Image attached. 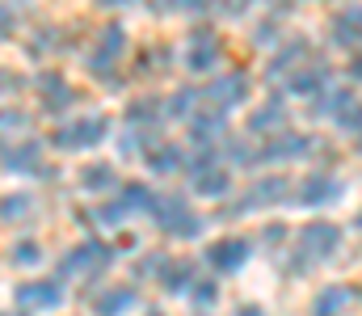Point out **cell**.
Returning a JSON list of instances; mask_svg holds the SVG:
<instances>
[{"mask_svg":"<svg viewBox=\"0 0 362 316\" xmlns=\"http://www.w3.org/2000/svg\"><path fill=\"white\" fill-rule=\"evenodd\" d=\"M316 199H320V203H325V199H337V182H333V177H312V182H308V203H316Z\"/></svg>","mask_w":362,"mask_h":316,"instance_id":"14","label":"cell"},{"mask_svg":"<svg viewBox=\"0 0 362 316\" xmlns=\"http://www.w3.org/2000/svg\"><path fill=\"white\" fill-rule=\"evenodd\" d=\"M189 131H194L198 139L219 135V131H223V110H215V114H211V110H206V114H194V127H189Z\"/></svg>","mask_w":362,"mask_h":316,"instance_id":"10","label":"cell"},{"mask_svg":"<svg viewBox=\"0 0 362 316\" xmlns=\"http://www.w3.org/2000/svg\"><path fill=\"white\" fill-rule=\"evenodd\" d=\"M122 55H127V30L118 21H105L97 25L93 47L85 51V68L101 81H114V64H122Z\"/></svg>","mask_w":362,"mask_h":316,"instance_id":"1","label":"cell"},{"mask_svg":"<svg viewBox=\"0 0 362 316\" xmlns=\"http://www.w3.org/2000/svg\"><path fill=\"white\" fill-rule=\"evenodd\" d=\"M329 34H333L337 47H362V4H350L341 13H333Z\"/></svg>","mask_w":362,"mask_h":316,"instance_id":"6","label":"cell"},{"mask_svg":"<svg viewBox=\"0 0 362 316\" xmlns=\"http://www.w3.org/2000/svg\"><path fill=\"white\" fill-rule=\"evenodd\" d=\"M38 102H42L47 114H64V110L76 105V89L59 72H47V76H38Z\"/></svg>","mask_w":362,"mask_h":316,"instance_id":"4","label":"cell"},{"mask_svg":"<svg viewBox=\"0 0 362 316\" xmlns=\"http://www.w3.org/2000/svg\"><path fill=\"white\" fill-rule=\"evenodd\" d=\"M308 51H312V47H308V38H291L286 47H278V55L270 59V76H278V72H286V76H291L299 64H308Z\"/></svg>","mask_w":362,"mask_h":316,"instance_id":"7","label":"cell"},{"mask_svg":"<svg viewBox=\"0 0 362 316\" xmlns=\"http://www.w3.org/2000/svg\"><path fill=\"white\" fill-rule=\"evenodd\" d=\"M185 68L189 72H215L219 64H223V42H219V34L211 30V25H194L189 30V38H185Z\"/></svg>","mask_w":362,"mask_h":316,"instance_id":"2","label":"cell"},{"mask_svg":"<svg viewBox=\"0 0 362 316\" xmlns=\"http://www.w3.org/2000/svg\"><path fill=\"white\" fill-rule=\"evenodd\" d=\"M350 76H354V81H362V55H354V59H350Z\"/></svg>","mask_w":362,"mask_h":316,"instance_id":"18","label":"cell"},{"mask_svg":"<svg viewBox=\"0 0 362 316\" xmlns=\"http://www.w3.org/2000/svg\"><path fill=\"white\" fill-rule=\"evenodd\" d=\"M341 300H346V295H341V287H333V295H325V300H320V308H316V316L337 312V308H341Z\"/></svg>","mask_w":362,"mask_h":316,"instance_id":"16","label":"cell"},{"mask_svg":"<svg viewBox=\"0 0 362 316\" xmlns=\"http://www.w3.org/2000/svg\"><path fill=\"white\" fill-rule=\"evenodd\" d=\"M249 127L253 131H282L286 127V105H282V98H270V102L257 105L253 118H249Z\"/></svg>","mask_w":362,"mask_h":316,"instance_id":"8","label":"cell"},{"mask_svg":"<svg viewBox=\"0 0 362 316\" xmlns=\"http://www.w3.org/2000/svg\"><path fill=\"white\" fill-rule=\"evenodd\" d=\"M101 8H122V4H131V0H97Z\"/></svg>","mask_w":362,"mask_h":316,"instance_id":"19","label":"cell"},{"mask_svg":"<svg viewBox=\"0 0 362 316\" xmlns=\"http://www.w3.org/2000/svg\"><path fill=\"white\" fill-rule=\"evenodd\" d=\"M59 47H64V30H59L55 21L38 25V30H34V38H30V55H55Z\"/></svg>","mask_w":362,"mask_h":316,"instance_id":"9","label":"cell"},{"mask_svg":"<svg viewBox=\"0 0 362 316\" xmlns=\"http://www.w3.org/2000/svg\"><path fill=\"white\" fill-rule=\"evenodd\" d=\"M105 131H110L105 114H89V118H72V122L55 127L51 139H55V148H93L105 139Z\"/></svg>","mask_w":362,"mask_h":316,"instance_id":"3","label":"cell"},{"mask_svg":"<svg viewBox=\"0 0 362 316\" xmlns=\"http://www.w3.org/2000/svg\"><path fill=\"white\" fill-rule=\"evenodd\" d=\"M206 98L219 102V110H232V105L249 102V76L245 72H223L206 85Z\"/></svg>","mask_w":362,"mask_h":316,"instance_id":"5","label":"cell"},{"mask_svg":"<svg viewBox=\"0 0 362 316\" xmlns=\"http://www.w3.org/2000/svg\"><path fill=\"white\" fill-rule=\"evenodd\" d=\"M34 156H38V144H25V148H8L4 165H8V169H30V165H34Z\"/></svg>","mask_w":362,"mask_h":316,"instance_id":"13","label":"cell"},{"mask_svg":"<svg viewBox=\"0 0 362 316\" xmlns=\"http://www.w3.org/2000/svg\"><path fill=\"white\" fill-rule=\"evenodd\" d=\"M13 30H17V13H13V8H8L4 0H0V42H4V38H8Z\"/></svg>","mask_w":362,"mask_h":316,"instance_id":"15","label":"cell"},{"mask_svg":"<svg viewBox=\"0 0 362 316\" xmlns=\"http://www.w3.org/2000/svg\"><path fill=\"white\" fill-rule=\"evenodd\" d=\"M223 186H228L223 173H206V177H202V190H206V194H223Z\"/></svg>","mask_w":362,"mask_h":316,"instance_id":"17","label":"cell"},{"mask_svg":"<svg viewBox=\"0 0 362 316\" xmlns=\"http://www.w3.org/2000/svg\"><path fill=\"white\" fill-rule=\"evenodd\" d=\"M25 127H30L25 110H0V135H21Z\"/></svg>","mask_w":362,"mask_h":316,"instance_id":"12","label":"cell"},{"mask_svg":"<svg viewBox=\"0 0 362 316\" xmlns=\"http://www.w3.org/2000/svg\"><path fill=\"white\" fill-rule=\"evenodd\" d=\"M194 105H198V89H189V85H185V89H177V93H173V98H169V114H173V118H189V114H194Z\"/></svg>","mask_w":362,"mask_h":316,"instance_id":"11","label":"cell"}]
</instances>
